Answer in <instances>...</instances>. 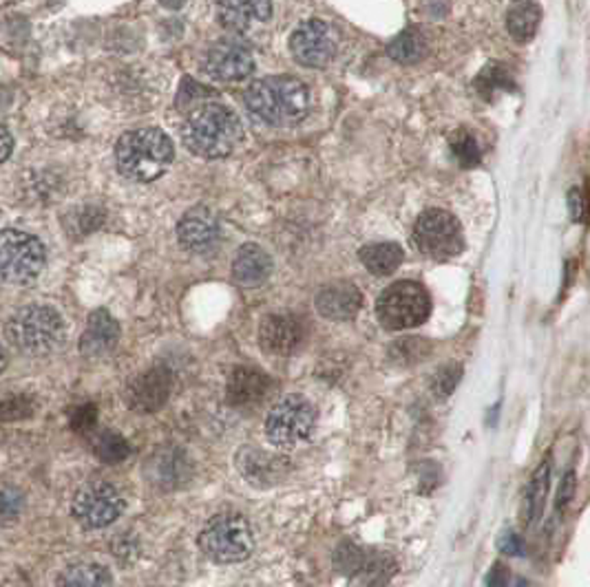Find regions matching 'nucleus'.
<instances>
[{"mask_svg": "<svg viewBox=\"0 0 590 587\" xmlns=\"http://www.w3.org/2000/svg\"><path fill=\"white\" fill-rule=\"evenodd\" d=\"M246 107L270 126H292L308 116L310 91L299 77H262L246 91Z\"/></svg>", "mask_w": 590, "mask_h": 587, "instance_id": "f03ea898", "label": "nucleus"}, {"mask_svg": "<svg viewBox=\"0 0 590 587\" xmlns=\"http://www.w3.org/2000/svg\"><path fill=\"white\" fill-rule=\"evenodd\" d=\"M204 71L217 82H241L253 76L255 58L237 40H222L206 52Z\"/></svg>", "mask_w": 590, "mask_h": 587, "instance_id": "4468645a", "label": "nucleus"}, {"mask_svg": "<svg viewBox=\"0 0 590 587\" xmlns=\"http://www.w3.org/2000/svg\"><path fill=\"white\" fill-rule=\"evenodd\" d=\"M317 411L303 398H283L265 417V438L279 451H295L312 438Z\"/></svg>", "mask_w": 590, "mask_h": 587, "instance_id": "6e6552de", "label": "nucleus"}, {"mask_svg": "<svg viewBox=\"0 0 590 587\" xmlns=\"http://www.w3.org/2000/svg\"><path fill=\"white\" fill-rule=\"evenodd\" d=\"M125 511L120 490L109 481H89L76 493L71 503L73 519L89 530H100L117 521Z\"/></svg>", "mask_w": 590, "mask_h": 587, "instance_id": "1a4fd4ad", "label": "nucleus"}, {"mask_svg": "<svg viewBox=\"0 0 590 587\" xmlns=\"http://www.w3.org/2000/svg\"><path fill=\"white\" fill-rule=\"evenodd\" d=\"M449 146L456 162H458L462 168H473L480 164V146L469 131L451 133Z\"/></svg>", "mask_w": 590, "mask_h": 587, "instance_id": "2f4dec72", "label": "nucleus"}, {"mask_svg": "<svg viewBox=\"0 0 590 587\" xmlns=\"http://www.w3.org/2000/svg\"><path fill=\"white\" fill-rule=\"evenodd\" d=\"M290 52L299 64L321 68L332 62L336 53L329 27L321 20H308L290 36Z\"/></svg>", "mask_w": 590, "mask_h": 587, "instance_id": "2eb2a0df", "label": "nucleus"}, {"mask_svg": "<svg viewBox=\"0 0 590 587\" xmlns=\"http://www.w3.org/2000/svg\"><path fill=\"white\" fill-rule=\"evenodd\" d=\"M272 274V259L257 243H246L239 247L232 261V277L244 287H259Z\"/></svg>", "mask_w": 590, "mask_h": 587, "instance_id": "4be33fe9", "label": "nucleus"}, {"mask_svg": "<svg viewBox=\"0 0 590 587\" xmlns=\"http://www.w3.org/2000/svg\"><path fill=\"white\" fill-rule=\"evenodd\" d=\"M113 552H116V557L120 559V561H126V557H129L131 552H135V545L131 543L129 536H122V539L113 545Z\"/></svg>", "mask_w": 590, "mask_h": 587, "instance_id": "a18cd8bd", "label": "nucleus"}, {"mask_svg": "<svg viewBox=\"0 0 590 587\" xmlns=\"http://www.w3.org/2000/svg\"><path fill=\"white\" fill-rule=\"evenodd\" d=\"M515 3H530V0H515Z\"/></svg>", "mask_w": 590, "mask_h": 587, "instance_id": "09e8293b", "label": "nucleus"}, {"mask_svg": "<svg viewBox=\"0 0 590 587\" xmlns=\"http://www.w3.org/2000/svg\"><path fill=\"white\" fill-rule=\"evenodd\" d=\"M36 413V400L27 393H12V396L0 398V420L18 422L27 420Z\"/></svg>", "mask_w": 590, "mask_h": 587, "instance_id": "473e14b6", "label": "nucleus"}, {"mask_svg": "<svg viewBox=\"0 0 590 587\" xmlns=\"http://www.w3.org/2000/svg\"><path fill=\"white\" fill-rule=\"evenodd\" d=\"M387 53L398 64H416L427 53V40L418 29H407L392 40Z\"/></svg>", "mask_w": 590, "mask_h": 587, "instance_id": "bb28decb", "label": "nucleus"}, {"mask_svg": "<svg viewBox=\"0 0 590 587\" xmlns=\"http://www.w3.org/2000/svg\"><path fill=\"white\" fill-rule=\"evenodd\" d=\"M25 493L13 484H0V521L9 524L22 515Z\"/></svg>", "mask_w": 590, "mask_h": 587, "instance_id": "c9c22d12", "label": "nucleus"}, {"mask_svg": "<svg viewBox=\"0 0 590 587\" xmlns=\"http://www.w3.org/2000/svg\"><path fill=\"white\" fill-rule=\"evenodd\" d=\"M177 238L184 250L193 252V254H206V252L214 250V245L222 238V223L213 210L206 205H197L177 223Z\"/></svg>", "mask_w": 590, "mask_h": 587, "instance_id": "dca6fc26", "label": "nucleus"}, {"mask_svg": "<svg viewBox=\"0 0 590 587\" xmlns=\"http://www.w3.org/2000/svg\"><path fill=\"white\" fill-rule=\"evenodd\" d=\"M13 150V137L12 133L7 131V128L0 124V164H4L9 159V155H12Z\"/></svg>", "mask_w": 590, "mask_h": 587, "instance_id": "c03bdc74", "label": "nucleus"}, {"mask_svg": "<svg viewBox=\"0 0 590 587\" xmlns=\"http://www.w3.org/2000/svg\"><path fill=\"white\" fill-rule=\"evenodd\" d=\"M93 453L104 464H120L131 455V446L116 430H102L93 442Z\"/></svg>", "mask_w": 590, "mask_h": 587, "instance_id": "7c9ffc66", "label": "nucleus"}, {"mask_svg": "<svg viewBox=\"0 0 590 587\" xmlns=\"http://www.w3.org/2000/svg\"><path fill=\"white\" fill-rule=\"evenodd\" d=\"M104 223V210L98 205H85V208H76L71 214V223H69V232L77 237L91 235L98 230Z\"/></svg>", "mask_w": 590, "mask_h": 587, "instance_id": "f704fd0d", "label": "nucleus"}, {"mask_svg": "<svg viewBox=\"0 0 590 587\" xmlns=\"http://www.w3.org/2000/svg\"><path fill=\"white\" fill-rule=\"evenodd\" d=\"M475 89H478V93L482 95V98L491 100L493 93H497V91H513L515 82L505 64L489 62L487 67H482V71L478 73V77H475Z\"/></svg>", "mask_w": 590, "mask_h": 587, "instance_id": "c85d7f7f", "label": "nucleus"}, {"mask_svg": "<svg viewBox=\"0 0 590 587\" xmlns=\"http://www.w3.org/2000/svg\"><path fill=\"white\" fill-rule=\"evenodd\" d=\"M429 353H432V345H429L424 338L405 336L398 338L396 342H392L390 351H387V358L398 366H411L423 362Z\"/></svg>", "mask_w": 590, "mask_h": 587, "instance_id": "cd10ccee", "label": "nucleus"}, {"mask_svg": "<svg viewBox=\"0 0 590 587\" xmlns=\"http://www.w3.org/2000/svg\"><path fill=\"white\" fill-rule=\"evenodd\" d=\"M414 243L424 256L445 261L460 254L465 247L460 223L445 210H427L414 226Z\"/></svg>", "mask_w": 590, "mask_h": 587, "instance_id": "9d476101", "label": "nucleus"}, {"mask_svg": "<svg viewBox=\"0 0 590 587\" xmlns=\"http://www.w3.org/2000/svg\"><path fill=\"white\" fill-rule=\"evenodd\" d=\"M199 550L214 563H239L250 557L255 548L253 528L239 512L214 515L199 532Z\"/></svg>", "mask_w": 590, "mask_h": 587, "instance_id": "39448f33", "label": "nucleus"}, {"mask_svg": "<svg viewBox=\"0 0 590 587\" xmlns=\"http://www.w3.org/2000/svg\"><path fill=\"white\" fill-rule=\"evenodd\" d=\"M497 548H500L505 554H509V557H518V554L524 552L522 539H520L518 532L513 530L502 532L500 539H497Z\"/></svg>", "mask_w": 590, "mask_h": 587, "instance_id": "a19ab883", "label": "nucleus"}, {"mask_svg": "<svg viewBox=\"0 0 590 587\" xmlns=\"http://www.w3.org/2000/svg\"><path fill=\"white\" fill-rule=\"evenodd\" d=\"M462 380V366L456 365V362H449V365L440 366L436 371L432 380V391L436 398H449L451 393L456 391V387L460 384Z\"/></svg>", "mask_w": 590, "mask_h": 587, "instance_id": "e433bc0d", "label": "nucleus"}, {"mask_svg": "<svg viewBox=\"0 0 590 587\" xmlns=\"http://www.w3.org/2000/svg\"><path fill=\"white\" fill-rule=\"evenodd\" d=\"M303 342V325L290 314H270L259 325V345L272 356H287Z\"/></svg>", "mask_w": 590, "mask_h": 587, "instance_id": "f3484780", "label": "nucleus"}, {"mask_svg": "<svg viewBox=\"0 0 590 587\" xmlns=\"http://www.w3.org/2000/svg\"><path fill=\"white\" fill-rule=\"evenodd\" d=\"M235 466L239 475L253 488L268 490L283 484L292 472V462L281 453H270L257 446H244L235 455Z\"/></svg>", "mask_w": 590, "mask_h": 587, "instance_id": "f8f14e48", "label": "nucleus"}, {"mask_svg": "<svg viewBox=\"0 0 590 587\" xmlns=\"http://www.w3.org/2000/svg\"><path fill=\"white\" fill-rule=\"evenodd\" d=\"M9 365V358H7V351H4V347L0 345V374H3L4 369H7Z\"/></svg>", "mask_w": 590, "mask_h": 587, "instance_id": "de8ad7c7", "label": "nucleus"}, {"mask_svg": "<svg viewBox=\"0 0 590 587\" xmlns=\"http://www.w3.org/2000/svg\"><path fill=\"white\" fill-rule=\"evenodd\" d=\"M272 16V0H217V20L228 31H248L268 22Z\"/></svg>", "mask_w": 590, "mask_h": 587, "instance_id": "a211bd4d", "label": "nucleus"}, {"mask_svg": "<svg viewBox=\"0 0 590 587\" xmlns=\"http://www.w3.org/2000/svg\"><path fill=\"white\" fill-rule=\"evenodd\" d=\"M575 488H578V475H575V470H569L564 475V479H562L560 490H557V512H564L566 508H569V503L573 502L575 497Z\"/></svg>", "mask_w": 590, "mask_h": 587, "instance_id": "ea45409f", "label": "nucleus"}, {"mask_svg": "<svg viewBox=\"0 0 590 587\" xmlns=\"http://www.w3.org/2000/svg\"><path fill=\"white\" fill-rule=\"evenodd\" d=\"M56 587H113V576L100 563L80 561L58 575Z\"/></svg>", "mask_w": 590, "mask_h": 587, "instance_id": "b1692460", "label": "nucleus"}, {"mask_svg": "<svg viewBox=\"0 0 590 587\" xmlns=\"http://www.w3.org/2000/svg\"><path fill=\"white\" fill-rule=\"evenodd\" d=\"M487 587H511L509 583V572L505 566L496 563L491 570V575L487 576Z\"/></svg>", "mask_w": 590, "mask_h": 587, "instance_id": "37998d69", "label": "nucleus"}, {"mask_svg": "<svg viewBox=\"0 0 590 587\" xmlns=\"http://www.w3.org/2000/svg\"><path fill=\"white\" fill-rule=\"evenodd\" d=\"M270 391V378L253 366L232 369L226 384V398L232 406H250L263 400Z\"/></svg>", "mask_w": 590, "mask_h": 587, "instance_id": "412c9836", "label": "nucleus"}, {"mask_svg": "<svg viewBox=\"0 0 590 587\" xmlns=\"http://www.w3.org/2000/svg\"><path fill=\"white\" fill-rule=\"evenodd\" d=\"M569 208L573 221H584V195L579 188H573V190L569 192Z\"/></svg>", "mask_w": 590, "mask_h": 587, "instance_id": "79ce46f5", "label": "nucleus"}, {"mask_svg": "<svg viewBox=\"0 0 590 587\" xmlns=\"http://www.w3.org/2000/svg\"><path fill=\"white\" fill-rule=\"evenodd\" d=\"M393 572H396V561L390 554H369L368 567L363 570L360 579L368 583V587H383L392 579Z\"/></svg>", "mask_w": 590, "mask_h": 587, "instance_id": "72a5a7b5", "label": "nucleus"}, {"mask_svg": "<svg viewBox=\"0 0 590 587\" xmlns=\"http://www.w3.org/2000/svg\"><path fill=\"white\" fill-rule=\"evenodd\" d=\"M368 561H369L368 550L359 548V545L352 543V541H343V543H338L336 552H334V570L341 572V575L345 576H352V579L363 575V570L368 567Z\"/></svg>", "mask_w": 590, "mask_h": 587, "instance_id": "c756f323", "label": "nucleus"}, {"mask_svg": "<svg viewBox=\"0 0 590 587\" xmlns=\"http://www.w3.org/2000/svg\"><path fill=\"white\" fill-rule=\"evenodd\" d=\"M317 311L327 320H350L363 307V294L347 281L329 283L317 294Z\"/></svg>", "mask_w": 590, "mask_h": 587, "instance_id": "6ab92c4d", "label": "nucleus"}, {"mask_svg": "<svg viewBox=\"0 0 590 587\" xmlns=\"http://www.w3.org/2000/svg\"><path fill=\"white\" fill-rule=\"evenodd\" d=\"M432 314V298L420 283H392L376 301V316L390 332H402L423 325Z\"/></svg>", "mask_w": 590, "mask_h": 587, "instance_id": "0eeeda50", "label": "nucleus"}, {"mask_svg": "<svg viewBox=\"0 0 590 587\" xmlns=\"http://www.w3.org/2000/svg\"><path fill=\"white\" fill-rule=\"evenodd\" d=\"M120 325L107 310L91 311L86 329L80 338V351L86 358H104L117 347Z\"/></svg>", "mask_w": 590, "mask_h": 587, "instance_id": "aec40b11", "label": "nucleus"}, {"mask_svg": "<svg viewBox=\"0 0 590 587\" xmlns=\"http://www.w3.org/2000/svg\"><path fill=\"white\" fill-rule=\"evenodd\" d=\"M4 338L13 350L29 356H47L65 342V320L53 307H20L9 316Z\"/></svg>", "mask_w": 590, "mask_h": 587, "instance_id": "20e7f679", "label": "nucleus"}, {"mask_svg": "<svg viewBox=\"0 0 590 587\" xmlns=\"http://www.w3.org/2000/svg\"><path fill=\"white\" fill-rule=\"evenodd\" d=\"M548 488H551V455L544 457L542 464L533 470L529 486H526V506H524L526 524L539 519L544 502H546Z\"/></svg>", "mask_w": 590, "mask_h": 587, "instance_id": "393cba45", "label": "nucleus"}, {"mask_svg": "<svg viewBox=\"0 0 590 587\" xmlns=\"http://www.w3.org/2000/svg\"><path fill=\"white\" fill-rule=\"evenodd\" d=\"M184 3L186 0H159V4L166 9H182L184 7Z\"/></svg>", "mask_w": 590, "mask_h": 587, "instance_id": "49530a36", "label": "nucleus"}, {"mask_svg": "<svg viewBox=\"0 0 590 587\" xmlns=\"http://www.w3.org/2000/svg\"><path fill=\"white\" fill-rule=\"evenodd\" d=\"M47 252L38 237L7 228L0 232V281L27 287L43 274Z\"/></svg>", "mask_w": 590, "mask_h": 587, "instance_id": "423d86ee", "label": "nucleus"}, {"mask_svg": "<svg viewBox=\"0 0 590 587\" xmlns=\"http://www.w3.org/2000/svg\"><path fill=\"white\" fill-rule=\"evenodd\" d=\"M359 259L365 265V269L374 277H390L400 268L405 252L398 243H368L365 247H360Z\"/></svg>", "mask_w": 590, "mask_h": 587, "instance_id": "5701e85b", "label": "nucleus"}, {"mask_svg": "<svg viewBox=\"0 0 590 587\" xmlns=\"http://www.w3.org/2000/svg\"><path fill=\"white\" fill-rule=\"evenodd\" d=\"M210 95H214L213 91H208V89H204L201 84H197L193 77H184V80H182L180 91H177L175 104L180 111H184V109L201 104V98H210Z\"/></svg>", "mask_w": 590, "mask_h": 587, "instance_id": "4c0bfd02", "label": "nucleus"}, {"mask_svg": "<svg viewBox=\"0 0 590 587\" xmlns=\"http://www.w3.org/2000/svg\"><path fill=\"white\" fill-rule=\"evenodd\" d=\"M539 20H542V9L535 3H518L506 16V27L513 40L529 43L537 34Z\"/></svg>", "mask_w": 590, "mask_h": 587, "instance_id": "a878e982", "label": "nucleus"}, {"mask_svg": "<svg viewBox=\"0 0 590 587\" xmlns=\"http://www.w3.org/2000/svg\"><path fill=\"white\" fill-rule=\"evenodd\" d=\"M173 157V141L159 128H137L125 133L116 146L117 171L137 183H149L162 177Z\"/></svg>", "mask_w": 590, "mask_h": 587, "instance_id": "7ed1b4c3", "label": "nucleus"}, {"mask_svg": "<svg viewBox=\"0 0 590 587\" xmlns=\"http://www.w3.org/2000/svg\"><path fill=\"white\" fill-rule=\"evenodd\" d=\"M69 424L76 433H89L98 424V406L95 405H80L69 413Z\"/></svg>", "mask_w": 590, "mask_h": 587, "instance_id": "58836bf2", "label": "nucleus"}, {"mask_svg": "<svg viewBox=\"0 0 590 587\" xmlns=\"http://www.w3.org/2000/svg\"><path fill=\"white\" fill-rule=\"evenodd\" d=\"M241 122L232 109L219 102H201L182 124V140L190 153L206 159H222L239 144Z\"/></svg>", "mask_w": 590, "mask_h": 587, "instance_id": "f257e3e1", "label": "nucleus"}, {"mask_svg": "<svg viewBox=\"0 0 590 587\" xmlns=\"http://www.w3.org/2000/svg\"><path fill=\"white\" fill-rule=\"evenodd\" d=\"M195 475V464L189 453L180 446H159L146 457L144 477L153 488L171 493L190 484Z\"/></svg>", "mask_w": 590, "mask_h": 587, "instance_id": "9b49d317", "label": "nucleus"}, {"mask_svg": "<svg viewBox=\"0 0 590 587\" xmlns=\"http://www.w3.org/2000/svg\"><path fill=\"white\" fill-rule=\"evenodd\" d=\"M173 393V374L166 366H150L131 380L125 391V400L131 411L140 415L158 413Z\"/></svg>", "mask_w": 590, "mask_h": 587, "instance_id": "ddd939ff", "label": "nucleus"}]
</instances>
